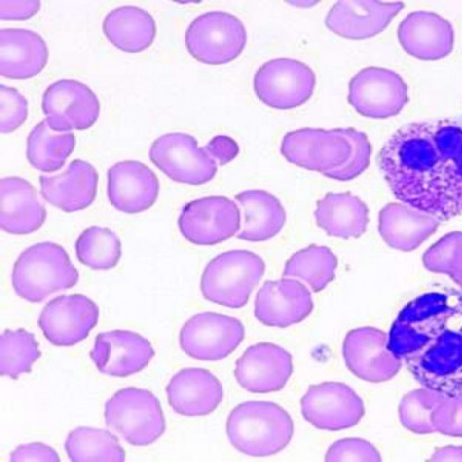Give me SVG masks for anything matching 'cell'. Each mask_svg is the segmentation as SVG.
Here are the masks:
<instances>
[{
  "instance_id": "cell-42",
  "label": "cell",
  "mask_w": 462,
  "mask_h": 462,
  "mask_svg": "<svg viewBox=\"0 0 462 462\" xmlns=\"http://www.w3.org/2000/svg\"><path fill=\"white\" fill-rule=\"evenodd\" d=\"M437 432L462 438V394L447 396L433 414Z\"/></svg>"
},
{
  "instance_id": "cell-37",
  "label": "cell",
  "mask_w": 462,
  "mask_h": 462,
  "mask_svg": "<svg viewBox=\"0 0 462 462\" xmlns=\"http://www.w3.org/2000/svg\"><path fill=\"white\" fill-rule=\"evenodd\" d=\"M447 396L440 393L419 388L408 393L399 406L400 421L409 431L417 434L437 432L433 423V414Z\"/></svg>"
},
{
  "instance_id": "cell-24",
  "label": "cell",
  "mask_w": 462,
  "mask_h": 462,
  "mask_svg": "<svg viewBox=\"0 0 462 462\" xmlns=\"http://www.w3.org/2000/svg\"><path fill=\"white\" fill-rule=\"evenodd\" d=\"M403 49L422 61H438L454 50V27L436 13L418 11L409 14L399 27Z\"/></svg>"
},
{
  "instance_id": "cell-16",
  "label": "cell",
  "mask_w": 462,
  "mask_h": 462,
  "mask_svg": "<svg viewBox=\"0 0 462 462\" xmlns=\"http://www.w3.org/2000/svg\"><path fill=\"white\" fill-rule=\"evenodd\" d=\"M303 418L326 431L355 427L365 415V405L353 388L343 383H322L310 386L301 400Z\"/></svg>"
},
{
  "instance_id": "cell-31",
  "label": "cell",
  "mask_w": 462,
  "mask_h": 462,
  "mask_svg": "<svg viewBox=\"0 0 462 462\" xmlns=\"http://www.w3.org/2000/svg\"><path fill=\"white\" fill-rule=\"evenodd\" d=\"M103 31L116 48L127 53H141L150 48L156 38L153 16L137 6H122L107 14Z\"/></svg>"
},
{
  "instance_id": "cell-41",
  "label": "cell",
  "mask_w": 462,
  "mask_h": 462,
  "mask_svg": "<svg viewBox=\"0 0 462 462\" xmlns=\"http://www.w3.org/2000/svg\"><path fill=\"white\" fill-rule=\"evenodd\" d=\"M326 461H382L380 451L371 442L359 438L343 439L334 443L326 455Z\"/></svg>"
},
{
  "instance_id": "cell-23",
  "label": "cell",
  "mask_w": 462,
  "mask_h": 462,
  "mask_svg": "<svg viewBox=\"0 0 462 462\" xmlns=\"http://www.w3.org/2000/svg\"><path fill=\"white\" fill-rule=\"evenodd\" d=\"M166 396L175 412L183 417H206L215 412L224 399L223 385L203 368H186L171 378Z\"/></svg>"
},
{
  "instance_id": "cell-8",
  "label": "cell",
  "mask_w": 462,
  "mask_h": 462,
  "mask_svg": "<svg viewBox=\"0 0 462 462\" xmlns=\"http://www.w3.org/2000/svg\"><path fill=\"white\" fill-rule=\"evenodd\" d=\"M354 146L346 128H302L286 134L281 153L300 168L314 171L328 177L343 169L353 156Z\"/></svg>"
},
{
  "instance_id": "cell-11",
  "label": "cell",
  "mask_w": 462,
  "mask_h": 462,
  "mask_svg": "<svg viewBox=\"0 0 462 462\" xmlns=\"http://www.w3.org/2000/svg\"><path fill=\"white\" fill-rule=\"evenodd\" d=\"M245 338V327L237 318L215 312L191 317L180 331V346L189 357L217 362L233 354Z\"/></svg>"
},
{
  "instance_id": "cell-10",
  "label": "cell",
  "mask_w": 462,
  "mask_h": 462,
  "mask_svg": "<svg viewBox=\"0 0 462 462\" xmlns=\"http://www.w3.org/2000/svg\"><path fill=\"white\" fill-rule=\"evenodd\" d=\"M317 78L311 68L294 59H275L263 64L254 78L258 99L271 108L300 107L311 98Z\"/></svg>"
},
{
  "instance_id": "cell-2",
  "label": "cell",
  "mask_w": 462,
  "mask_h": 462,
  "mask_svg": "<svg viewBox=\"0 0 462 462\" xmlns=\"http://www.w3.org/2000/svg\"><path fill=\"white\" fill-rule=\"evenodd\" d=\"M390 346L422 387L462 394V293L447 289L420 295L397 316Z\"/></svg>"
},
{
  "instance_id": "cell-46",
  "label": "cell",
  "mask_w": 462,
  "mask_h": 462,
  "mask_svg": "<svg viewBox=\"0 0 462 462\" xmlns=\"http://www.w3.org/2000/svg\"><path fill=\"white\" fill-rule=\"evenodd\" d=\"M431 461H462V447L448 446L434 452Z\"/></svg>"
},
{
  "instance_id": "cell-39",
  "label": "cell",
  "mask_w": 462,
  "mask_h": 462,
  "mask_svg": "<svg viewBox=\"0 0 462 462\" xmlns=\"http://www.w3.org/2000/svg\"><path fill=\"white\" fill-rule=\"evenodd\" d=\"M0 132L11 134L29 117V103L15 88L0 86Z\"/></svg>"
},
{
  "instance_id": "cell-40",
  "label": "cell",
  "mask_w": 462,
  "mask_h": 462,
  "mask_svg": "<svg viewBox=\"0 0 462 462\" xmlns=\"http://www.w3.org/2000/svg\"><path fill=\"white\" fill-rule=\"evenodd\" d=\"M346 134L353 143V156L349 163L343 169L335 171L327 178L337 180V181H350L362 175L368 169L371 163L372 145L368 137L363 132L355 128H346Z\"/></svg>"
},
{
  "instance_id": "cell-26",
  "label": "cell",
  "mask_w": 462,
  "mask_h": 462,
  "mask_svg": "<svg viewBox=\"0 0 462 462\" xmlns=\"http://www.w3.org/2000/svg\"><path fill=\"white\" fill-rule=\"evenodd\" d=\"M46 220V209L38 191L18 177L0 181V226L12 235H29L38 231Z\"/></svg>"
},
{
  "instance_id": "cell-29",
  "label": "cell",
  "mask_w": 462,
  "mask_h": 462,
  "mask_svg": "<svg viewBox=\"0 0 462 462\" xmlns=\"http://www.w3.org/2000/svg\"><path fill=\"white\" fill-rule=\"evenodd\" d=\"M243 210L244 221L237 237L260 243L274 238L286 223V212L279 199L263 190H248L235 196Z\"/></svg>"
},
{
  "instance_id": "cell-13",
  "label": "cell",
  "mask_w": 462,
  "mask_h": 462,
  "mask_svg": "<svg viewBox=\"0 0 462 462\" xmlns=\"http://www.w3.org/2000/svg\"><path fill=\"white\" fill-rule=\"evenodd\" d=\"M348 101L364 117H394L408 104V85L403 78L388 69L366 68L351 79Z\"/></svg>"
},
{
  "instance_id": "cell-3",
  "label": "cell",
  "mask_w": 462,
  "mask_h": 462,
  "mask_svg": "<svg viewBox=\"0 0 462 462\" xmlns=\"http://www.w3.org/2000/svg\"><path fill=\"white\" fill-rule=\"evenodd\" d=\"M226 431L236 450L249 457H270L289 446L294 424L279 404L249 401L231 411Z\"/></svg>"
},
{
  "instance_id": "cell-27",
  "label": "cell",
  "mask_w": 462,
  "mask_h": 462,
  "mask_svg": "<svg viewBox=\"0 0 462 462\" xmlns=\"http://www.w3.org/2000/svg\"><path fill=\"white\" fill-rule=\"evenodd\" d=\"M441 221L436 217L406 205L393 202L378 216V230L388 246L401 252H412L432 236Z\"/></svg>"
},
{
  "instance_id": "cell-5",
  "label": "cell",
  "mask_w": 462,
  "mask_h": 462,
  "mask_svg": "<svg viewBox=\"0 0 462 462\" xmlns=\"http://www.w3.org/2000/svg\"><path fill=\"white\" fill-rule=\"evenodd\" d=\"M264 273L265 263L257 254L240 249L226 252L203 271L201 293L218 306L240 309L246 306Z\"/></svg>"
},
{
  "instance_id": "cell-22",
  "label": "cell",
  "mask_w": 462,
  "mask_h": 462,
  "mask_svg": "<svg viewBox=\"0 0 462 462\" xmlns=\"http://www.w3.org/2000/svg\"><path fill=\"white\" fill-rule=\"evenodd\" d=\"M403 8L400 2H338L328 14L326 24L341 38L371 39L382 33Z\"/></svg>"
},
{
  "instance_id": "cell-34",
  "label": "cell",
  "mask_w": 462,
  "mask_h": 462,
  "mask_svg": "<svg viewBox=\"0 0 462 462\" xmlns=\"http://www.w3.org/2000/svg\"><path fill=\"white\" fill-rule=\"evenodd\" d=\"M70 460L115 461L122 462L126 458L124 448L117 438L107 430L79 427L73 429L64 443Z\"/></svg>"
},
{
  "instance_id": "cell-28",
  "label": "cell",
  "mask_w": 462,
  "mask_h": 462,
  "mask_svg": "<svg viewBox=\"0 0 462 462\" xmlns=\"http://www.w3.org/2000/svg\"><path fill=\"white\" fill-rule=\"evenodd\" d=\"M49 61L45 41L34 31H0V75L15 80L38 76Z\"/></svg>"
},
{
  "instance_id": "cell-9",
  "label": "cell",
  "mask_w": 462,
  "mask_h": 462,
  "mask_svg": "<svg viewBox=\"0 0 462 462\" xmlns=\"http://www.w3.org/2000/svg\"><path fill=\"white\" fill-rule=\"evenodd\" d=\"M149 155L166 177L188 186H203L218 172L216 161L187 133H169L157 138Z\"/></svg>"
},
{
  "instance_id": "cell-38",
  "label": "cell",
  "mask_w": 462,
  "mask_h": 462,
  "mask_svg": "<svg viewBox=\"0 0 462 462\" xmlns=\"http://www.w3.org/2000/svg\"><path fill=\"white\" fill-rule=\"evenodd\" d=\"M425 269L450 277L462 289V233L454 231L439 240L424 254Z\"/></svg>"
},
{
  "instance_id": "cell-1",
  "label": "cell",
  "mask_w": 462,
  "mask_h": 462,
  "mask_svg": "<svg viewBox=\"0 0 462 462\" xmlns=\"http://www.w3.org/2000/svg\"><path fill=\"white\" fill-rule=\"evenodd\" d=\"M397 200L448 221L462 215V119L411 123L378 155Z\"/></svg>"
},
{
  "instance_id": "cell-17",
  "label": "cell",
  "mask_w": 462,
  "mask_h": 462,
  "mask_svg": "<svg viewBox=\"0 0 462 462\" xmlns=\"http://www.w3.org/2000/svg\"><path fill=\"white\" fill-rule=\"evenodd\" d=\"M99 308L86 295H61L46 304L38 325L49 343L71 346L87 339L98 325Z\"/></svg>"
},
{
  "instance_id": "cell-4",
  "label": "cell",
  "mask_w": 462,
  "mask_h": 462,
  "mask_svg": "<svg viewBox=\"0 0 462 462\" xmlns=\"http://www.w3.org/2000/svg\"><path fill=\"white\" fill-rule=\"evenodd\" d=\"M79 273L66 249L44 242L26 248L18 256L12 273L15 293L31 303H41L51 294L76 286Z\"/></svg>"
},
{
  "instance_id": "cell-43",
  "label": "cell",
  "mask_w": 462,
  "mask_h": 462,
  "mask_svg": "<svg viewBox=\"0 0 462 462\" xmlns=\"http://www.w3.org/2000/svg\"><path fill=\"white\" fill-rule=\"evenodd\" d=\"M13 462H59L60 457L53 448L42 442L27 443L17 447L11 454Z\"/></svg>"
},
{
  "instance_id": "cell-30",
  "label": "cell",
  "mask_w": 462,
  "mask_h": 462,
  "mask_svg": "<svg viewBox=\"0 0 462 462\" xmlns=\"http://www.w3.org/2000/svg\"><path fill=\"white\" fill-rule=\"evenodd\" d=\"M368 207L349 192L328 193L318 202L314 218L332 237L353 239L365 234L368 225Z\"/></svg>"
},
{
  "instance_id": "cell-7",
  "label": "cell",
  "mask_w": 462,
  "mask_h": 462,
  "mask_svg": "<svg viewBox=\"0 0 462 462\" xmlns=\"http://www.w3.org/2000/svg\"><path fill=\"white\" fill-rule=\"evenodd\" d=\"M247 43V31L233 14L215 11L194 18L186 32V46L197 61L221 66L237 59Z\"/></svg>"
},
{
  "instance_id": "cell-15",
  "label": "cell",
  "mask_w": 462,
  "mask_h": 462,
  "mask_svg": "<svg viewBox=\"0 0 462 462\" xmlns=\"http://www.w3.org/2000/svg\"><path fill=\"white\" fill-rule=\"evenodd\" d=\"M42 110L55 132L86 131L98 120L100 103L85 83L62 79L46 88Z\"/></svg>"
},
{
  "instance_id": "cell-18",
  "label": "cell",
  "mask_w": 462,
  "mask_h": 462,
  "mask_svg": "<svg viewBox=\"0 0 462 462\" xmlns=\"http://www.w3.org/2000/svg\"><path fill=\"white\" fill-rule=\"evenodd\" d=\"M154 355L149 339L128 330L101 332L90 351V358L101 374L119 378L142 372Z\"/></svg>"
},
{
  "instance_id": "cell-33",
  "label": "cell",
  "mask_w": 462,
  "mask_h": 462,
  "mask_svg": "<svg viewBox=\"0 0 462 462\" xmlns=\"http://www.w3.org/2000/svg\"><path fill=\"white\" fill-rule=\"evenodd\" d=\"M337 266L338 260L330 248L311 245L290 258L284 276L306 282L313 292L318 293L335 280Z\"/></svg>"
},
{
  "instance_id": "cell-44",
  "label": "cell",
  "mask_w": 462,
  "mask_h": 462,
  "mask_svg": "<svg viewBox=\"0 0 462 462\" xmlns=\"http://www.w3.org/2000/svg\"><path fill=\"white\" fill-rule=\"evenodd\" d=\"M41 2L38 0H2L0 2V17L6 21L30 20L38 14Z\"/></svg>"
},
{
  "instance_id": "cell-25",
  "label": "cell",
  "mask_w": 462,
  "mask_h": 462,
  "mask_svg": "<svg viewBox=\"0 0 462 462\" xmlns=\"http://www.w3.org/2000/svg\"><path fill=\"white\" fill-rule=\"evenodd\" d=\"M99 175L94 165L75 160L63 173L42 175L41 194L45 201L58 209L73 214L85 210L96 200Z\"/></svg>"
},
{
  "instance_id": "cell-6",
  "label": "cell",
  "mask_w": 462,
  "mask_h": 462,
  "mask_svg": "<svg viewBox=\"0 0 462 462\" xmlns=\"http://www.w3.org/2000/svg\"><path fill=\"white\" fill-rule=\"evenodd\" d=\"M106 423L134 447H147L163 436L166 422L159 399L145 388H122L106 403Z\"/></svg>"
},
{
  "instance_id": "cell-32",
  "label": "cell",
  "mask_w": 462,
  "mask_h": 462,
  "mask_svg": "<svg viewBox=\"0 0 462 462\" xmlns=\"http://www.w3.org/2000/svg\"><path fill=\"white\" fill-rule=\"evenodd\" d=\"M75 147V134L55 132L44 119L32 129L27 138V160L42 172H55L63 168Z\"/></svg>"
},
{
  "instance_id": "cell-45",
  "label": "cell",
  "mask_w": 462,
  "mask_h": 462,
  "mask_svg": "<svg viewBox=\"0 0 462 462\" xmlns=\"http://www.w3.org/2000/svg\"><path fill=\"white\" fill-rule=\"evenodd\" d=\"M205 150L212 159L218 162L219 165L230 163L239 153L237 143H236L233 138L225 135L212 138V140L208 143Z\"/></svg>"
},
{
  "instance_id": "cell-35",
  "label": "cell",
  "mask_w": 462,
  "mask_h": 462,
  "mask_svg": "<svg viewBox=\"0 0 462 462\" xmlns=\"http://www.w3.org/2000/svg\"><path fill=\"white\" fill-rule=\"evenodd\" d=\"M76 253L82 265L95 271H108L117 266L122 257V243L113 230L94 226L79 236Z\"/></svg>"
},
{
  "instance_id": "cell-12",
  "label": "cell",
  "mask_w": 462,
  "mask_h": 462,
  "mask_svg": "<svg viewBox=\"0 0 462 462\" xmlns=\"http://www.w3.org/2000/svg\"><path fill=\"white\" fill-rule=\"evenodd\" d=\"M179 228L188 242L212 246L239 233L242 215L239 207L227 197H205L183 207Z\"/></svg>"
},
{
  "instance_id": "cell-14",
  "label": "cell",
  "mask_w": 462,
  "mask_h": 462,
  "mask_svg": "<svg viewBox=\"0 0 462 462\" xmlns=\"http://www.w3.org/2000/svg\"><path fill=\"white\" fill-rule=\"evenodd\" d=\"M344 359L349 371L365 382L380 384L393 380L403 366V360L393 353L390 337L372 327L358 328L346 334Z\"/></svg>"
},
{
  "instance_id": "cell-36",
  "label": "cell",
  "mask_w": 462,
  "mask_h": 462,
  "mask_svg": "<svg viewBox=\"0 0 462 462\" xmlns=\"http://www.w3.org/2000/svg\"><path fill=\"white\" fill-rule=\"evenodd\" d=\"M35 336L25 329L3 332L0 338V374L2 376L16 378L30 373L33 365L41 358Z\"/></svg>"
},
{
  "instance_id": "cell-19",
  "label": "cell",
  "mask_w": 462,
  "mask_h": 462,
  "mask_svg": "<svg viewBox=\"0 0 462 462\" xmlns=\"http://www.w3.org/2000/svg\"><path fill=\"white\" fill-rule=\"evenodd\" d=\"M292 373V355L272 343L249 346L236 362L235 367V377L239 386L256 394L283 390Z\"/></svg>"
},
{
  "instance_id": "cell-21",
  "label": "cell",
  "mask_w": 462,
  "mask_h": 462,
  "mask_svg": "<svg viewBox=\"0 0 462 462\" xmlns=\"http://www.w3.org/2000/svg\"><path fill=\"white\" fill-rule=\"evenodd\" d=\"M108 198L118 211L142 214L159 198L160 182L149 166L138 161L118 162L108 171Z\"/></svg>"
},
{
  "instance_id": "cell-20",
  "label": "cell",
  "mask_w": 462,
  "mask_h": 462,
  "mask_svg": "<svg viewBox=\"0 0 462 462\" xmlns=\"http://www.w3.org/2000/svg\"><path fill=\"white\" fill-rule=\"evenodd\" d=\"M311 293L294 279L267 281L258 291L255 317L263 325L289 328L306 320L313 311Z\"/></svg>"
}]
</instances>
